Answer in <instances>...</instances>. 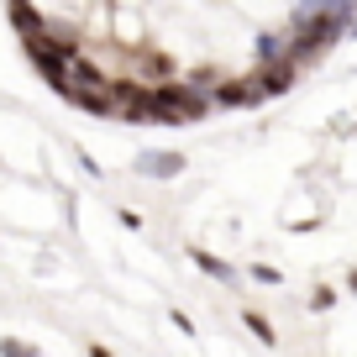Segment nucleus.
<instances>
[{
	"label": "nucleus",
	"mask_w": 357,
	"mask_h": 357,
	"mask_svg": "<svg viewBox=\"0 0 357 357\" xmlns=\"http://www.w3.org/2000/svg\"><path fill=\"white\" fill-rule=\"evenodd\" d=\"M215 111V100L205 95L200 84H178V79H158L147 84V121L163 126H195Z\"/></svg>",
	"instance_id": "obj_1"
},
{
	"label": "nucleus",
	"mask_w": 357,
	"mask_h": 357,
	"mask_svg": "<svg viewBox=\"0 0 357 357\" xmlns=\"http://www.w3.org/2000/svg\"><path fill=\"white\" fill-rule=\"evenodd\" d=\"M184 153H147V158H137V174L142 178H178L184 174Z\"/></svg>",
	"instance_id": "obj_2"
},
{
	"label": "nucleus",
	"mask_w": 357,
	"mask_h": 357,
	"mask_svg": "<svg viewBox=\"0 0 357 357\" xmlns=\"http://www.w3.org/2000/svg\"><path fill=\"white\" fill-rule=\"evenodd\" d=\"M190 257H195V268H200V273H211V279H221V284H231V279H236V268L226 263V257L205 252V247H190Z\"/></svg>",
	"instance_id": "obj_3"
},
{
	"label": "nucleus",
	"mask_w": 357,
	"mask_h": 357,
	"mask_svg": "<svg viewBox=\"0 0 357 357\" xmlns=\"http://www.w3.org/2000/svg\"><path fill=\"white\" fill-rule=\"evenodd\" d=\"M247 279H252V284H263V289H279V284H284V273H279L273 263H252V268H247Z\"/></svg>",
	"instance_id": "obj_4"
},
{
	"label": "nucleus",
	"mask_w": 357,
	"mask_h": 357,
	"mask_svg": "<svg viewBox=\"0 0 357 357\" xmlns=\"http://www.w3.org/2000/svg\"><path fill=\"white\" fill-rule=\"evenodd\" d=\"M242 321H247V331H252V336H263V342H273V326H268V315H257V310H247V315H242Z\"/></svg>",
	"instance_id": "obj_5"
},
{
	"label": "nucleus",
	"mask_w": 357,
	"mask_h": 357,
	"mask_svg": "<svg viewBox=\"0 0 357 357\" xmlns=\"http://www.w3.org/2000/svg\"><path fill=\"white\" fill-rule=\"evenodd\" d=\"M331 305H336V294L326 289V284H315L310 289V310H331Z\"/></svg>",
	"instance_id": "obj_6"
},
{
	"label": "nucleus",
	"mask_w": 357,
	"mask_h": 357,
	"mask_svg": "<svg viewBox=\"0 0 357 357\" xmlns=\"http://www.w3.org/2000/svg\"><path fill=\"white\" fill-rule=\"evenodd\" d=\"M347 289H352V294H357V268H352V273H347Z\"/></svg>",
	"instance_id": "obj_7"
}]
</instances>
